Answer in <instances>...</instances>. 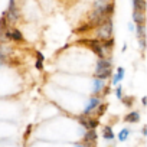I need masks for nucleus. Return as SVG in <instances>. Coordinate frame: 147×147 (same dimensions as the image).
I'll return each instance as SVG.
<instances>
[{"instance_id":"nucleus-6","label":"nucleus","mask_w":147,"mask_h":147,"mask_svg":"<svg viewBox=\"0 0 147 147\" xmlns=\"http://www.w3.org/2000/svg\"><path fill=\"white\" fill-rule=\"evenodd\" d=\"M97 107H100V100H98L97 97H91V98H90V101H88V104L85 105L84 114H85V115H88V114H90V113H92Z\"/></svg>"},{"instance_id":"nucleus-15","label":"nucleus","mask_w":147,"mask_h":147,"mask_svg":"<svg viewBox=\"0 0 147 147\" xmlns=\"http://www.w3.org/2000/svg\"><path fill=\"white\" fill-rule=\"evenodd\" d=\"M92 28H94V26H92L91 23H88V25H84L82 28H77L75 32H80V33H81V32H87V30H90V29H92Z\"/></svg>"},{"instance_id":"nucleus-8","label":"nucleus","mask_w":147,"mask_h":147,"mask_svg":"<svg viewBox=\"0 0 147 147\" xmlns=\"http://www.w3.org/2000/svg\"><path fill=\"white\" fill-rule=\"evenodd\" d=\"M124 121L125 123H138L140 121V114L137 113V111H131V113H128L125 117H124Z\"/></svg>"},{"instance_id":"nucleus-7","label":"nucleus","mask_w":147,"mask_h":147,"mask_svg":"<svg viewBox=\"0 0 147 147\" xmlns=\"http://www.w3.org/2000/svg\"><path fill=\"white\" fill-rule=\"evenodd\" d=\"M146 12H140V10H133V20L136 22L137 26H143L144 25V20H146V16H144Z\"/></svg>"},{"instance_id":"nucleus-23","label":"nucleus","mask_w":147,"mask_h":147,"mask_svg":"<svg viewBox=\"0 0 147 147\" xmlns=\"http://www.w3.org/2000/svg\"><path fill=\"white\" fill-rule=\"evenodd\" d=\"M75 147H87V146H82V144H77Z\"/></svg>"},{"instance_id":"nucleus-13","label":"nucleus","mask_w":147,"mask_h":147,"mask_svg":"<svg viewBox=\"0 0 147 147\" xmlns=\"http://www.w3.org/2000/svg\"><path fill=\"white\" fill-rule=\"evenodd\" d=\"M94 84H95V85H94V92H100V91L104 88V81H102V80H95Z\"/></svg>"},{"instance_id":"nucleus-22","label":"nucleus","mask_w":147,"mask_h":147,"mask_svg":"<svg viewBox=\"0 0 147 147\" xmlns=\"http://www.w3.org/2000/svg\"><path fill=\"white\" fill-rule=\"evenodd\" d=\"M141 101H143V104H147V97H144V98H143Z\"/></svg>"},{"instance_id":"nucleus-9","label":"nucleus","mask_w":147,"mask_h":147,"mask_svg":"<svg viewBox=\"0 0 147 147\" xmlns=\"http://www.w3.org/2000/svg\"><path fill=\"white\" fill-rule=\"evenodd\" d=\"M133 7L134 10L146 12V0H133Z\"/></svg>"},{"instance_id":"nucleus-19","label":"nucleus","mask_w":147,"mask_h":147,"mask_svg":"<svg viewBox=\"0 0 147 147\" xmlns=\"http://www.w3.org/2000/svg\"><path fill=\"white\" fill-rule=\"evenodd\" d=\"M115 95H117V98L123 100V95H121V87H118V88H117V91H115Z\"/></svg>"},{"instance_id":"nucleus-21","label":"nucleus","mask_w":147,"mask_h":147,"mask_svg":"<svg viewBox=\"0 0 147 147\" xmlns=\"http://www.w3.org/2000/svg\"><path fill=\"white\" fill-rule=\"evenodd\" d=\"M131 101H133V98H124V102H127V104H128V107L131 105Z\"/></svg>"},{"instance_id":"nucleus-1","label":"nucleus","mask_w":147,"mask_h":147,"mask_svg":"<svg viewBox=\"0 0 147 147\" xmlns=\"http://www.w3.org/2000/svg\"><path fill=\"white\" fill-rule=\"evenodd\" d=\"M111 35H113V20L107 19V20H104L98 26V29H97V39L101 40V42H105V40L111 39Z\"/></svg>"},{"instance_id":"nucleus-10","label":"nucleus","mask_w":147,"mask_h":147,"mask_svg":"<svg viewBox=\"0 0 147 147\" xmlns=\"http://www.w3.org/2000/svg\"><path fill=\"white\" fill-rule=\"evenodd\" d=\"M102 138L104 140H113L114 138V131L111 127H104L102 130Z\"/></svg>"},{"instance_id":"nucleus-11","label":"nucleus","mask_w":147,"mask_h":147,"mask_svg":"<svg viewBox=\"0 0 147 147\" xmlns=\"http://www.w3.org/2000/svg\"><path fill=\"white\" fill-rule=\"evenodd\" d=\"M123 78H124V69H123V68H118V69H117V74H115V77L113 78V85H117Z\"/></svg>"},{"instance_id":"nucleus-18","label":"nucleus","mask_w":147,"mask_h":147,"mask_svg":"<svg viewBox=\"0 0 147 147\" xmlns=\"http://www.w3.org/2000/svg\"><path fill=\"white\" fill-rule=\"evenodd\" d=\"M36 58H38V61H39V62H43V61H45V56H43L39 51L36 52Z\"/></svg>"},{"instance_id":"nucleus-20","label":"nucleus","mask_w":147,"mask_h":147,"mask_svg":"<svg viewBox=\"0 0 147 147\" xmlns=\"http://www.w3.org/2000/svg\"><path fill=\"white\" fill-rule=\"evenodd\" d=\"M36 68H38V69H42V68H43V62L36 61Z\"/></svg>"},{"instance_id":"nucleus-2","label":"nucleus","mask_w":147,"mask_h":147,"mask_svg":"<svg viewBox=\"0 0 147 147\" xmlns=\"http://www.w3.org/2000/svg\"><path fill=\"white\" fill-rule=\"evenodd\" d=\"M111 75V62L101 58L98 62H97V72H95V78L97 80H105Z\"/></svg>"},{"instance_id":"nucleus-4","label":"nucleus","mask_w":147,"mask_h":147,"mask_svg":"<svg viewBox=\"0 0 147 147\" xmlns=\"http://www.w3.org/2000/svg\"><path fill=\"white\" fill-rule=\"evenodd\" d=\"M78 120H80V123L85 127V130H87V131H88V130H95V128L98 127V120L91 118V117H87L85 114H84V115H81Z\"/></svg>"},{"instance_id":"nucleus-16","label":"nucleus","mask_w":147,"mask_h":147,"mask_svg":"<svg viewBox=\"0 0 147 147\" xmlns=\"http://www.w3.org/2000/svg\"><path fill=\"white\" fill-rule=\"evenodd\" d=\"M6 59V48L3 45H0V63Z\"/></svg>"},{"instance_id":"nucleus-3","label":"nucleus","mask_w":147,"mask_h":147,"mask_svg":"<svg viewBox=\"0 0 147 147\" xmlns=\"http://www.w3.org/2000/svg\"><path fill=\"white\" fill-rule=\"evenodd\" d=\"M82 43H87L97 55H100L101 58H104V48H102V42L98 39H82Z\"/></svg>"},{"instance_id":"nucleus-14","label":"nucleus","mask_w":147,"mask_h":147,"mask_svg":"<svg viewBox=\"0 0 147 147\" xmlns=\"http://www.w3.org/2000/svg\"><path fill=\"white\" fill-rule=\"evenodd\" d=\"M85 140H90V141H95L97 140V134H95V130H88L87 131V137Z\"/></svg>"},{"instance_id":"nucleus-12","label":"nucleus","mask_w":147,"mask_h":147,"mask_svg":"<svg viewBox=\"0 0 147 147\" xmlns=\"http://www.w3.org/2000/svg\"><path fill=\"white\" fill-rule=\"evenodd\" d=\"M128 136H130V130H128V128H123V130L118 133V140H120V141H125V140L128 138Z\"/></svg>"},{"instance_id":"nucleus-17","label":"nucleus","mask_w":147,"mask_h":147,"mask_svg":"<svg viewBox=\"0 0 147 147\" xmlns=\"http://www.w3.org/2000/svg\"><path fill=\"white\" fill-rule=\"evenodd\" d=\"M105 110H107V105H105V104H101L100 108H98V111H97V114H98V115H102V114L105 113Z\"/></svg>"},{"instance_id":"nucleus-24","label":"nucleus","mask_w":147,"mask_h":147,"mask_svg":"<svg viewBox=\"0 0 147 147\" xmlns=\"http://www.w3.org/2000/svg\"><path fill=\"white\" fill-rule=\"evenodd\" d=\"M19 2H20V0H19Z\"/></svg>"},{"instance_id":"nucleus-5","label":"nucleus","mask_w":147,"mask_h":147,"mask_svg":"<svg viewBox=\"0 0 147 147\" xmlns=\"http://www.w3.org/2000/svg\"><path fill=\"white\" fill-rule=\"evenodd\" d=\"M5 38L16 40V42H22L23 40V35L20 33L19 29H7V30H5Z\"/></svg>"}]
</instances>
